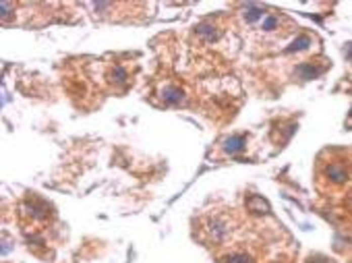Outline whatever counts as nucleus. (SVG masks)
I'll list each match as a JSON object with an SVG mask.
<instances>
[{
  "label": "nucleus",
  "instance_id": "nucleus-4",
  "mask_svg": "<svg viewBox=\"0 0 352 263\" xmlns=\"http://www.w3.org/2000/svg\"><path fill=\"white\" fill-rule=\"evenodd\" d=\"M183 90H179V87H174V85H166L164 90H162V98L168 102V104H181L183 102Z\"/></svg>",
  "mask_w": 352,
  "mask_h": 263
},
{
  "label": "nucleus",
  "instance_id": "nucleus-1",
  "mask_svg": "<svg viewBox=\"0 0 352 263\" xmlns=\"http://www.w3.org/2000/svg\"><path fill=\"white\" fill-rule=\"evenodd\" d=\"M245 145H247V141H245L243 135H232V137H228V139L224 141V151L230 153V156H234V153L243 151Z\"/></svg>",
  "mask_w": 352,
  "mask_h": 263
},
{
  "label": "nucleus",
  "instance_id": "nucleus-3",
  "mask_svg": "<svg viewBox=\"0 0 352 263\" xmlns=\"http://www.w3.org/2000/svg\"><path fill=\"white\" fill-rule=\"evenodd\" d=\"M327 177L332 179L334 183H344L346 179H348V170H346V166L344 164H332L327 168Z\"/></svg>",
  "mask_w": 352,
  "mask_h": 263
},
{
  "label": "nucleus",
  "instance_id": "nucleus-12",
  "mask_svg": "<svg viewBox=\"0 0 352 263\" xmlns=\"http://www.w3.org/2000/svg\"><path fill=\"white\" fill-rule=\"evenodd\" d=\"M344 54H346V56H348V58L352 60V43H348V46H346V50H344Z\"/></svg>",
  "mask_w": 352,
  "mask_h": 263
},
{
  "label": "nucleus",
  "instance_id": "nucleus-2",
  "mask_svg": "<svg viewBox=\"0 0 352 263\" xmlns=\"http://www.w3.org/2000/svg\"><path fill=\"white\" fill-rule=\"evenodd\" d=\"M247 209L249 211H255V213H268L270 211V205H268V201L263 199V197L253 195V197H249V199H247Z\"/></svg>",
  "mask_w": 352,
  "mask_h": 263
},
{
  "label": "nucleus",
  "instance_id": "nucleus-11",
  "mask_svg": "<svg viewBox=\"0 0 352 263\" xmlns=\"http://www.w3.org/2000/svg\"><path fill=\"white\" fill-rule=\"evenodd\" d=\"M311 43V37H306V35H302V37H298V39H294L292 41V46L288 48V52H294V50H302V48H306Z\"/></svg>",
  "mask_w": 352,
  "mask_h": 263
},
{
  "label": "nucleus",
  "instance_id": "nucleus-10",
  "mask_svg": "<svg viewBox=\"0 0 352 263\" xmlns=\"http://www.w3.org/2000/svg\"><path fill=\"white\" fill-rule=\"evenodd\" d=\"M226 263H255L247 253H232L228 259H226Z\"/></svg>",
  "mask_w": 352,
  "mask_h": 263
},
{
  "label": "nucleus",
  "instance_id": "nucleus-6",
  "mask_svg": "<svg viewBox=\"0 0 352 263\" xmlns=\"http://www.w3.org/2000/svg\"><path fill=\"white\" fill-rule=\"evenodd\" d=\"M321 71L323 69H315V67H311V64H302V67H298V77L300 79H315L317 75H321Z\"/></svg>",
  "mask_w": 352,
  "mask_h": 263
},
{
  "label": "nucleus",
  "instance_id": "nucleus-5",
  "mask_svg": "<svg viewBox=\"0 0 352 263\" xmlns=\"http://www.w3.org/2000/svg\"><path fill=\"white\" fill-rule=\"evenodd\" d=\"M110 79H112V83L114 85H126L128 83V73H126V69L124 67H114L112 71H110Z\"/></svg>",
  "mask_w": 352,
  "mask_h": 263
},
{
  "label": "nucleus",
  "instance_id": "nucleus-8",
  "mask_svg": "<svg viewBox=\"0 0 352 263\" xmlns=\"http://www.w3.org/2000/svg\"><path fill=\"white\" fill-rule=\"evenodd\" d=\"M278 25H280V19L276 15H266V17H263V21H261V29L263 31H274V29H278Z\"/></svg>",
  "mask_w": 352,
  "mask_h": 263
},
{
  "label": "nucleus",
  "instance_id": "nucleus-13",
  "mask_svg": "<svg viewBox=\"0 0 352 263\" xmlns=\"http://www.w3.org/2000/svg\"><path fill=\"white\" fill-rule=\"evenodd\" d=\"M346 124H348V126H352V118H348V120H346Z\"/></svg>",
  "mask_w": 352,
  "mask_h": 263
},
{
  "label": "nucleus",
  "instance_id": "nucleus-9",
  "mask_svg": "<svg viewBox=\"0 0 352 263\" xmlns=\"http://www.w3.org/2000/svg\"><path fill=\"white\" fill-rule=\"evenodd\" d=\"M197 33L199 35H203L205 39H215L217 37V31H215V27H211V25H207V23H201V25H197Z\"/></svg>",
  "mask_w": 352,
  "mask_h": 263
},
{
  "label": "nucleus",
  "instance_id": "nucleus-7",
  "mask_svg": "<svg viewBox=\"0 0 352 263\" xmlns=\"http://www.w3.org/2000/svg\"><path fill=\"white\" fill-rule=\"evenodd\" d=\"M261 17H266V15H263V9L261 7H257V5H247L245 7V19L249 21V23H253V21H257Z\"/></svg>",
  "mask_w": 352,
  "mask_h": 263
}]
</instances>
